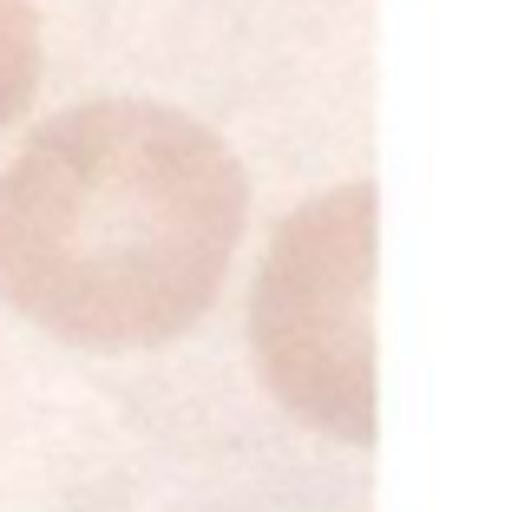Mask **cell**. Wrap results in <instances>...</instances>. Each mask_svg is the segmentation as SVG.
<instances>
[{"label":"cell","instance_id":"obj_3","mask_svg":"<svg viewBox=\"0 0 505 512\" xmlns=\"http://www.w3.org/2000/svg\"><path fill=\"white\" fill-rule=\"evenodd\" d=\"M40 92V14L33 0H0V132Z\"/></svg>","mask_w":505,"mask_h":512},{"label":"cell","instance_id":"obj_2","mask_svg":"<svg viewBox=\"0 0 505 512\" xmlns=\"http://www.w3.org/2000/svg\"><path fill=\"white\" fill-rule=\"evenodd\" d=\"M381 191L368 178L309 197L269 230L250 289V348L269 394L302 427L374 447V263Z\"/></svg>","mask_w":505,"mask_h":512},{"label":"cell","instance_id":"obj_1","mask_svg":"<svg viewBox=\"0 0 505 512\" xmlns=\"http://www.w3.org/2000/svg\"><path fill=\"white\" fill-rule=\"evenodd\" d=\"M250 224L243 158L164 99H86L0 171V302L86 355L191 335Z\"/></svg>","mask_w":505,"mask_h":512}]
</instances>
